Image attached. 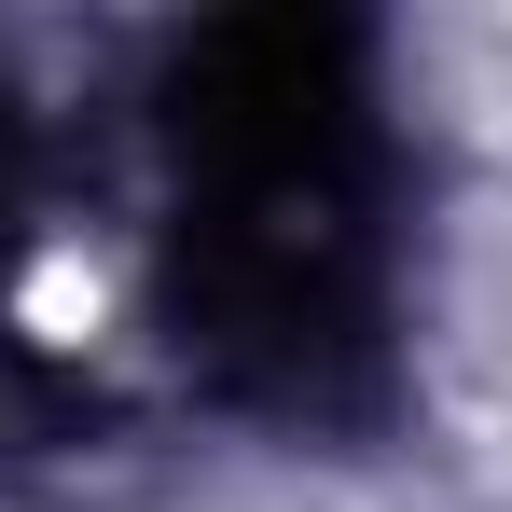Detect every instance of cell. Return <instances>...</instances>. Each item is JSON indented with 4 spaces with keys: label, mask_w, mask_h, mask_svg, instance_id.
I'll return each mask as SVG.
<instances>
[{
    "label": "cell",
    "mask_w": 512,
    "mask_h": 512,
    "mask_svg": "<svg viewBox=\"0 0 512 512\" xmlns=\"http://www.w3.org/2000/svg\"><path fill=\"white\" fill-rule=\"evenodd\" d=\"M167 319L277 429L388 416V125L346 14H222L167 56Z\"/></svg>",
    "instance_id": "cell-1"
}]
</instances>
